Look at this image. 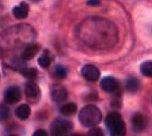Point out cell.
Here are the masks:
<instances>
[{
	"label": "cell",
	"instance_id": "5b68a950",
	"mask_svg": "<svg viewBox=\"0 0 152 136\" xmlns=\"http://www.w3.org/2000/svg\"><path fill=\"white\" fill-rule=\"evenodd\" d=\"M25 96L27 100L32 104H36L40 98V89L34 82H28L25 85Z\"/></svg>",
	"mask_w": 152,
	"mask_h": 136
},
{
	"label": "cell",
	"instance_id": "277c9868",
	"mask_svg": "<svg viewBox=\"0 0 152 136\" xmlns=\"http://www.w3.org/2000/svg\"><path fill=\"white\" fill-rule=\"evenodd\" d=\"M73 129V124L72 122L66 119H62V118H59V119H56V120L52 122L50 127L51 134L54 136H62V135H66L67 133H70Z\"/></svg>",
	"mask_w": 152,
	"mask_h": 136
},
{
	"label": "cell",
	"instance_id": "6da1fadb",
	"mask_svg": "<svg viewBox=\"0 0 152 136\" xmlns=\"http://www.w3.org/2000/svg\"><path fill=\"white\" fill-rule=\"evenodd\" d=\"M80 39L89 47L97 49L110 48L117 43L116 26L102 19H88L80 25Z\"/></svg>",
	"mask_w": 152,
	"mask_h": 136
},
{
	"label": "cell",
	"instance_id": "7c38bea8",
	"mask_svg": "<svg viewBox=\"0 0 152 136\" xmlns=\"http://www.w3.org/2000/svg\"><path fill=\"white\" fill-rule=\"evenodd\" d=\"M28 12H29V7L25 2H21L19 6L13 8V15L18 20L26 19L27 15H28Z\"/></svg>",
	"mask_w": 152,
	"mask_h": 136
},
{
	"label": "cell",
	"instance_id": "9a60e30c",
	"mask_svg": "<svg viewBox=\"0 0 152 136\" xmlns=\"http://www.w3.org/2000/svg\"><path fill=\"white\" fill-rule=\"evenodd\" d=\"M140 88L139 81L135 77H130L126 81V89L129 93H136Z\"/></svg>",
	"mask_w": 152,
	"mask_h": 136
},
{
	"label": "cell",
	"instance_id": "4fadbf2b",
	"mask_svg": "<svg viewBox=\"0 0 152 136\" xmlns=\"http://www.w3.org/2000/svg\"><path fill=\"white\" fill-rule=\"evenodd\" d=\"M15 115L19 118L20 120H22V121L27 120L28 117L31 115V108H29L28 104H24L19 106L15 110Z\"/></svg>",
	"mask_w": 152,
	"mask_h": 136
},
{
	"label": "cell",
	"instance_id": "8fae6325",
	"mask_svg": "<svg viewBox=\"0 0 152 136\" xmlns=\"http://www.w3.org/2000/svg\"><path fill=\"white\" fill-rule=\"evenodd\" d=\"M39 49H40V46L38 44L27 45V46L24 48V50H23V52H22V59L25 61L32 60L33 58L38 54Z\"/></svg>",
	"mask_w": 152,
	"mask_h": 136
},
{
	"label": "cell",
	"instance_id": "30bf717a",
	"mask_svg": "<svg viewBox=\"0 0 152 136\" xmlns=\"http://www.w3.org/2000/svg\"><path fill=\"white\" fill-rule=\"evenodd\" d=\"M100 85L103 90L108 93H115L118 88V82L112 76H107L104 79H102Z\"/></svg>",
	"mask_w": 152,
	"mask_h": 136
},
{
	"label": "cell",
	"instance_id": "603a6c76",
	"mask_svg": "<svg viewBox=\"0 0 152 136\" xmlns=\"http://www.w3.org/2000/svg\"><path fill=\"white\" fill-rule=\"evenodd\" d=\"M47 135V132L44 130H38L34 133V136H46Z\"/></svg>",
	"mask_w": 152,
	"mask_h": 136
},
{
	"label": "cell",
	"instance_id": "9c48e42d",
	"mask_svg": "<svg viewBox=\"0 0 152 136\" xmlns=\"http://www.w3.org/2000/svg\"><path fill=\"white\" fill-rule=\"evenodd\" d=\"M147 118L141 113H136L134 114L132 118V125L135 132L139 133L141 131H143L147 126Z\"/></svg>",
	"mask_w": 152,
	"mask_h": 136
},
{
	"label": "cell",
	"instance_id": "ac0fdd59",
	"mask_svg": "<svg viewBox=\"0 0 152 136\" xmlns=\"http://www.w3.org/2000/svg\"><path fill=\"white\" fill-rule=\"evenodd\" d=\"M67 75V70L63 67V65H60L58 64L57 67L54 68V76L59 79H65Z\"/></svg>",
	"mask_w": 152,
	"mask_h": 136
},
{
	"label": "cell",
	"instance_id": "7402d4cb",
	"mask_svg": "<svg viewBox=\"0 0 152 136\" xmlns=\"http://www.w3.org/2000/svg\"><path fill=\"white\" fill-rule=\"evenodd\" d=\"M100 3H101L100 0H88L87 1V4L90 7H98L100 6Z\"/></svg>",
	"mask_w": 152,
	"mask_h": 136
},
{
	"label": "cell",
	"instance_id": "52a82bcc",
	"mask_svg": "<svg viewBox=\"0 0 152 136\" xmlns=\"http://www.w3.org/2000/svg\"><path fill=\"white\" fill-rule=\"evenodd\" d=\"M50 95L51 98L53 99L56 102H63L67 98V90L64 86L56 84L51 87Z\"/></svg>",
	"mask_w": 152,
	"mask_h": 136
},
{
	"label": "cell",
	"instance_id": "e0dca14e",
	"mask_svg": "<svg viewBox=\"0 0 152 136\" xmlns=\"http://www.w3.org/2000/svg\"><path fill=\"white\" fill-rule=\"evenodd\" d=\"M140 71L142 73V75L147 77H151L152 76V61H145L141 65H140Z\"/></svg>",
	"mask_w": 152,
	"mask_h": 136
},
{
	"label": "cell",
	"instance_id": "5bb4252c",
	"mask_svg": "<svg viewBox=\"0 0 152 136\" xmlns=\"http://www.w3.org/2000/svg\"><path fill=\"white\" fill-rule=\"evenodd\" d=\"M77 111V106H76L75 104H73V102H69V104H65L64 106H62L60 109V112L63 115H66V117H69V115H72V114H74Z\"/></svg>",
	"mask_w": 152,
	"mask_h": 136
},
{
	"label": "cell",
	"instance_id": "cb8c5ba5",
	"mask_svg": "<svg viewBox=\"0 0 152 136\" xmlns=\"http://www.w3.org/2000/svg\"><path fill=\"white\" fill-rule=\"evenodd\" d=\"M33 1H36V2H37V1H39V0H33Z\"/></svg>",
	"mask_w": 152,
	"mask_h": 136
},
{
	"label": "cell",
	"instance_id": "44dd1931",
	"mask_svg": "<svg viewBox=\"0 0 152 136\" xmlns=\"http://www.w3.org/2000/svg\"><path fill=\"white\" fill-rule=\"evenodd\" d=\"M89 135H103V132H102V130H100V129H94V130H91L90 132H89Z\"/></svg>",
	"mask_w": 152,
	"mask_h": 136
},
{
	"label": "cell",
	"instance_id": "7a4b0ae2",
	"mask_svg": "<svg viewBox=\"0 0 152 136\" xmlns=\"http://www.w3.org/2000/svg\"><path fill=\"white\" fill-rule=\"evenodd\" d=\"M79 122L85 127H94L102 120V113L96 106H86L80 110L78 115Z\"/></svg>",
	"mask_w": 152,
	"mask_h": 136
},
{
	"label": "cell",
	"instance_id": "ffe728a7",
	"mask_svg": "<svg viewBox=\"0 0 152 136\" xmlns=\"http://www.w3.org/2000/svg\"><path fill=\"white\" fill-rule=\"evenodd\" d=\"M10 117V110L6 104H0V122H4Z\"/></svg>",
	"mask_w": 152,
	"mask_h": 136
},
{
	"label": "cell",
	"instance_id": "ba28073f",
	"mask_svg": "<svg viewBox=\"0 0 152 136\" xmlns=\"http://www.w3.org/2000/svg\"><path fill=\"white\" fill-rule=\"evenodd\" d=\"M3 97H4V101L7 104H16L21 99V92H20V89L18 87L11 86V87H9L4 92V96Z\"/></svg>",
	"mask_w": 152,
	"mask_h": 136
},
{
	"label": "cell",
	"instance_id": "3957f363",
	"mask_svg": "<svg viewBox=\"0 0 152 136\" xmlns=\"http://www.w3.org/2000/svg\"><path fill=\"white\" fill-rule=\"evenodd\" d=\"M105 124H107V127L111 135L123 136L126 133V127H125L123 119L116 112H112V113L108 114V117L105 119Z\"/></svg>",
	"mask_w": 152,
	"mask_h": 136
},
{
	"label": "cell",
	"instance_id": "8992f818",
	"mask_svg": "<svg viewBox=\"0 0 152 136\" xmlns=\"http://www.w3.org/2000/svg\"><path fill=\"white\" fill-rule=\"evenodd\" d=\"M82 75L89 82H96L100 77V71L98 68L92 64H86L82 69Z\"/></svg>",
	"mask_w": 152,
	"mask_h": 136
},
{
	"label": "cell",
	"instance_id": "d6986e66",
	"mask_svg": "<svg viewBox=\"0 0 152 136\" xmlns=\"http://www.w3.org/2000/svg\"><path fill=\"white\" fill-rule=\"evenodd\" d=\"M21 73L23 74V76H25L26 79H34L37 76V70L34 68H26V69L22 70Z\"/></svg>",
	"mask_w": 152,
	"mask_h": 136
},
{
	"label": "cell",
	"instance_id": "2e32d148",
	"mask_svg": "<svg viewBox=\"0 0 152 136\" xmlns=\"http://www.w3.org/2000/svg\"><path fill=\"white\" fill-rule=\"evenodd\" d=\"M51 61H52V58L50 57V54H48V52H45V54H42V56H40L39 59H38V64H39L41 68L47 69L51 64Z\"/></svg>",
	"mask_w": 152,
	"mask_h": 136
}]
</instances>
